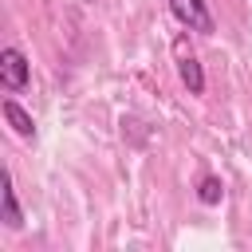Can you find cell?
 <instances>
[{
	"label": "cell",
	"instance_id": "6",
	"mask_svg": "<svg viewBox=\"0 0 252 252\" xmlns=\"http://www.w3.org/2000/svg\"><path fill=\"white\" fill-rule=\"evenodd\" d=\"M197 197H201L205 205H217V201L224 197V185H220V177H201V185H197Z\"/></svg>",
	"mask_w": 252,
	"mask_h": 252
},
{
	"label": "cell",
	"instance_id": "5",
	"mask_svg": "<svg viewBox=\"0 0 252 252\" xmlns=\"http://www.w3.org/2000/svg\"><path fill=\"white\" fill-rule=\"evenodd\" d=\"M4 118H8V126H12L20 138H35V122H32V114H28L20 102L4 98Z\"/></svg>",
	"mask_w": 252,
	"mask_h": 252
},
{
	"label": "cell",
	"instance_id": "3",
	"mask_svg": "<svg viewBox=\"0 0 252 252\" xmlns=\"http://www.w3.org/2000/svg\"><path fill=\"white\" fill-rule=\"evenodd\" d=\"M177 71H181V83L189 87V94H201V91H205L201 63H197V55H189V51H185V39H177Z\"/></svg>",
	"mask_w": 252,
	"mask_h": 252
},
{
	"label": "cell",
	"instance_id": "4",
	"mask_svg": "<svg viewBox=\"0 0 252 252\" xmlns=\"http://www.w3.org/2000/svg\"><path fill=\"white\" fill-rule=\"evenodd\" d=\"M0 220L8 228L24 224V213H20V201H16V189H12V173H0Z\"/></svg>",
	"mask_w": 252,
	"mask_h": 252
},
{
	"label": "cell",
	"instance_id": "1",
	"mask_svg": "<svg viewBox=\"0 0 252 252\" xmlns=\"http://www.w3.org/2000/svg\"><path fill=\"white\" fill-rule=\"evenodd\" d=\"M0 83L8 91H24L28 87V59L20 47H4L0 51Z\"/></svg>",
	"mask_w": 252,
	"mask_h": 252
},
{
	"label": "cell",
	"instance_id": "2",
	"mask_svg": "<svg viewBox=\"0 0 252 252\" xmlns=\"http://www.w3.org/2000/svg\"><path fill=\"white\" fill-rule=\"evenodd\" d=\"M169 12L189 28V32H213V16L205 0H169Z\"/></svg>",
	"mask_w": 252,
	"mask_h": 252
}]
</instances>
